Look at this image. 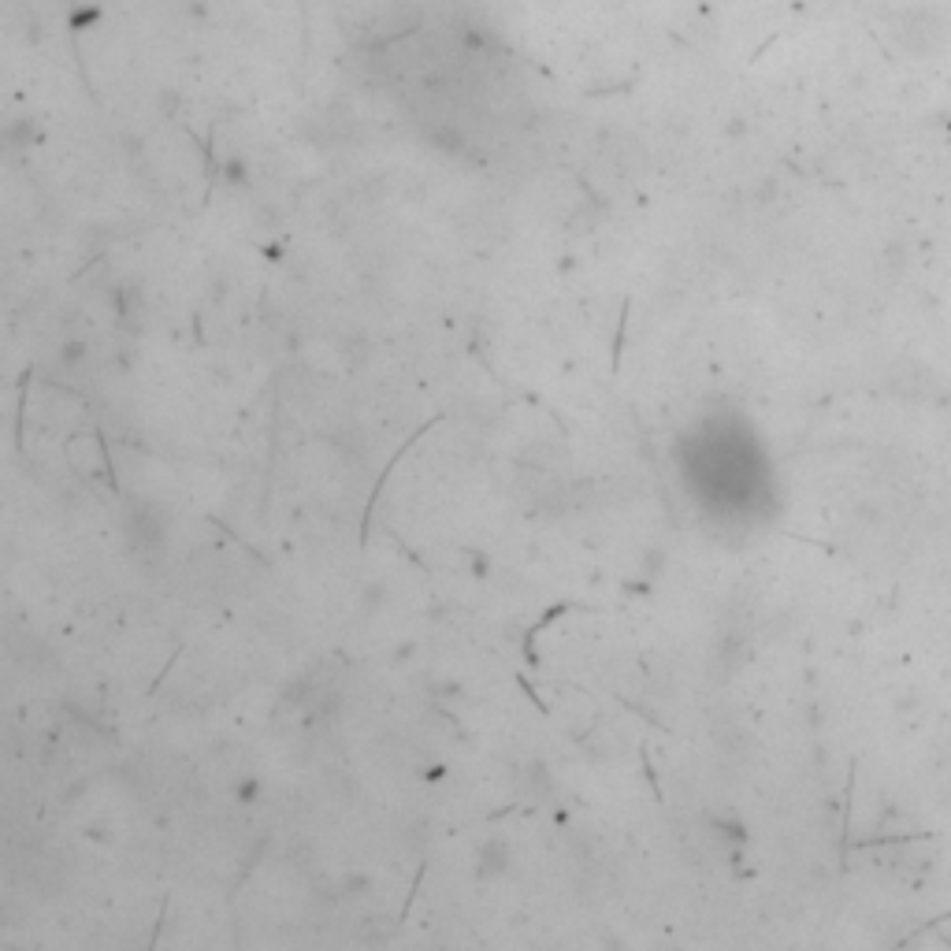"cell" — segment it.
Instances as JSON below:
<instances>
[{
  "label": "cell",
  "mask_w": 951,
  "mask_h": 951,
  "mask_svg": "<svg viewBox=\"0 0 951 951\" xmlns=\"http://www.w3.org/2000/svg\"><path fill=\"white\" fill-rule=\"evenodd\" d=\"M892 38L907 49L911 56H933L940 53L951 38V19L944 8H933V4H914V8H903V12L892 15Z\"/></svg>",
  "instance_id": "1"
}]
</instances>
